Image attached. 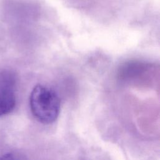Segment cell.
Instances as JSON below:
<instances>
[{
	"label": "cell",
	"mask_w": 160,
	"mask_h": 160,
	"mask_svg": "<svg viewBox=\"0 0 160 160\" xmlns=\"http://www.w3.org/2000/svg\"><path fill=\"white\" fill-rule=\"evenodd\" d=\"M29 106L32 114L38 121L49 124L57 119L61 102L53 89L46 86L37 84L31 92Z\"/></svg>",
	"instance_id": "6da1fadb"
},
{
	"label": "cell",
	"mask_w": 160,
	"mask_h": 160,
	"mask_svg": "<svg viewBox=\"0 0 160 160\" xmlns=\"http://www.w3.org/2000/svg\"><path fill=\"white\" fill-rule=\"evenodd\" d=\"M16 77L11 71L0 72V117L11 112L16 106Z\"/></svg>",
	"instance_id": "7a4b0ae2"
},
{
	"label": "cell",
	"mask_w": 160,
	"mask_h": 160,
	"mask_svg": "<svg viewBox=\"0 0 160 160\" xmlns=\"http://www.w3.org/2000/svg\"><path fill=\"white\" fill-rule=\"evenodd\" d=\"M0 160H19L15 156L9 154H4L2 156H0Z\"/></svg>",
	"instance_id": "3957f363"
}]
</instances>
